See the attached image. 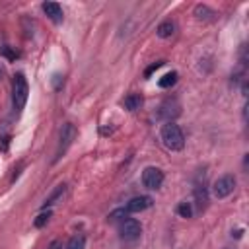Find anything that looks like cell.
I'll use <instances>...</instances> for the list:
<instances>
[{
	"instance_id": "1",
	"label": "cell",
	"mask_w": 249,
	"mask_h": 249,
	"mask_svg": "<svg viewBox=\"0 0 249 249\" xmlns=\"http://www.w3.org/2000/svg\"><path fill=\"white\" fill-rule=\"evenodd\" d=\"M160 136H161L163 146H165L167 150H171V152H179V150L185 148V134H183L181 126L175 124L173 121H169V123H165V124L161 126Z\"/></svg>"
},
{
	"instance_id": "2",
	"label": "cell",
	"mask_w": 249,
	"mask_h": 249,
	"mask_svg": "<svg viewBox=\"0 0 249 249\" xmlns=\"http://www.w3.org/2000/svg\"><path fill=\"white\" fill-rule=\"evenodd\" d=\"M27 95H29V86H27V80L21 72H18L12 80V107H14V113L19 115L21 109L25 107L27 103Z\"/></svg>"
},
{
	"instance_id": "3",
	"label": "cell",
	"mask_w": 249,
	"mask_h": 249,
	"mask_svg": "<svg viewBox=\"0 0 249 249\" xmlns=\"http://www.w3.org/2000/svg\"><path fill=\"white\" fill-rule=\"evenodd\" d=\"M74 136H76V126H74L72 123H64V124L60 126V134H58V148H56L54 161H58V160L66 154V150L70 148V144H72Z\"/></svg>"
},
{
	"instance_id": "4",
	"label": "cell",
	"mask_w": 249,
	"mask_h": 249,
	"mask_svg": "<svg viewBox=\"0 0 249 249\" xmlns=\"http://www.w3.org/2000/svg\"><path fill=\"white\" fill-rule=\"evenodd\" d=\"M235 189V177L231 173H226L222 177H218L214 183H212V195L216 198H226L233 193Z\"/></svg>"
},
{
	"instance_id": "5",
	"label": "cell",
	"mask_w": 249,
	"mask_h": 249,
	"mask_svg": "<svg viewBox=\"0 0 249 249\" xmlns=\"http://www.w3.org/2000/svg\"><path fill=\"white\" fill-rule=\"evenodd\" d=\"M119 233H121V239L123 241H136L140 237V233H142V226H140L138 220L126 216L121 222V226H119Z\"/></svg>"
},
{
	"instance_id": "6",
	"label": "cell",
	"mask_w": 249,
	"mask_h": 249,
	"mask_svg": "<svg viewBox=\"0 0 249 249\" xmlns=\"http://www.w3.org/2000/svg\"><path fill=\"white\" fill-rule=\"evenodd\" d=\"M142 183L146 189H160L163 183V171L160 167H154V165L146 167L142 171Z\"/></svg>"
},
{
	"instance_id": "7",
	"label": "cell",
	"mask_w": 249,
	"mask_h": 249,
	"mask_svg": "<svg viewBox=\"0 0 249 249\" xmlns=\"http://www.w3.org/2000/svg\"><path fill=\"white\" fill-rule=\"evenodd\" d=\"M150 206H152V196L140 195V196H134V198H130V200L126 202L124 212H126V214H128V212H142V210H146V208H150Z\"/></svg>"
},
{
	"instance_id": "8",
	"label": "cell",
	"mask_w": 249,
	"mask_h": 249,
	"mask_svg": "<svg viewBox=\"0 0 249 249\" xmlns=\"http://www.w3.org/2000/svg\"><path fill=\"white\" fill-rule=\"evenodd\" d=\"M160 109H161V111L158 113V117H160V119H165L167 123L179 115V103H177L175 99H165Z\"/></svg>"
},
{
	"instance_id": "9",
	"label": "cell",
	"mask_w": 249,
	"mask_h": 249,
	"mask_svg": "<svg viewBox=\"0 0 249 249\" xmlns=\"http://www.w3.org/2000/svg\"><path fill=\"white\" fill-rule=\"evenodd\" d=\"M43 12H45L47 18H49L51 21H54V23H60L62 18H64L62 8H60V4H56V2H45V4H43Z\"/></svg>"
},
{
	"instance_id": "10",
	"label": "cell",
	"mask_w": 249,
	"mask_h": 249,
	"mask_svg": "<svg viewBox=\"0 0 249 249\" xmlns=\"http://www.w3.org/2000/svg\"><path fill=\"white\" fill-rule=\"evenodd\" d=\"M206 202H208V193H206V185L202 181V183L195 185V204H196V210L206 208Z\"/></svg>"
},
{
	"instance_id": "11",
	"label": "cell",
	"mask_w": 249,
	"mask_h": 249,
	"mask_svg": "<svg viewBox=\"0 0 249 249\" xmlns=\"http://www.w3.org/2000/svg\"><path fill=\"white\" fill-rule=\"evenodd\" d=\"M66 195V185H58L47 198H45V202H43V208H49V206H53V204H56L62 196Z\"/></svg>"
},
{
	"instance_id": "12",
	"label": "cell",
	"mask_w": 249,
	"mask_h": 249,
	"mask_svg": "<svg viewBox=\"0 0 249 249\" xmlns=\"http://www.w3.org/2000/svg\"><path fill=\"white\" fill-rule=\"evenodd\" d=\"M156 33H158V37H161V39H167V37H171V35L175 33V23H173L171 19H165V21H161V23L158 25Z\"/></svg>"
},
{
	"instance_id": "13",
	"label": "cell",
	"mask_w": 249,
	"mask_h": 249,
	"mask_svg": "<svg viewBox=\"0 0 249 249\" xmlns=\"http://www.w3.org/2000/svg\"><path fill=\"white\" fill-rule=\"evenodd\" d=\"M123 105H124V109H128V111H136V109H140V105H142V95H140V93H130V95L124 97Z\"/></svg>"
},
{
	"instance_id": "14",
	"label": "cell",
	"mask_w": 249,
	"mask_h": 249,
	"mask_svg": "<svg viewBox=\"0 0 249 249\" xmlns=\"http://www.w3.org/2000/svg\"><path fill=\"white\" fill-rule=\"evenodd\" d=\"M84 247H86V237L80 233V235H72L64 249H84Z\"/></svg>"
},
{
	"instance_id": "15",
	"label": "cell",
	"mask_w": 249,
	"mask_h": 249,
	"mask_svg": "<svg viewBox=\"0 0 249 249\" xmlns=\"http://www.w3.org/2000/svg\"><path fill=\"white\" fill-rule=\"evenodd\" d=\"M175 82H177V72H167L165 76H161V78H160L158 86L165 89V88H171V86H173Z\"/></svg>"
},
{
	"instance_id": "16",
	"label": "cell",
	"mask_w": 249,
	"mask_h": 249,
	"mask_svg": "<svg viewBox=\"0 0 249 249\" xmlns=\"http://www.w3.org/2000/svg\"><path fill=\"white\" fill-rule=\"evenodd\" d=\"M195 16H196V19H210V18L216 16V14H214L208 6H200V4H198V6L195 8Z\"/></svg>"
},
{
	"instance_id": "17",
	"label": "cell",
	"mask_w": 249,
	"mask_h": 249,
	"mask_svg": "<svg viewBox=\"0 0 249 249\" xmlns=\"http://www.w3.org/2000/svg\"><path fill=\"white\" fill-rule=\"evenodd\" d=\"M177 214L179 216H183V218H191L193 216V204L191 202H181L179 206H177Z\"/></svg>"
},
{
	"instance_id": "18",
	"label": "cell",
	"mask_w": 249,
	"mask_h": 249,
	"mask_svg": "<svg viewBox=\"0 0 249 249\" xmlns=\"http://www.w3.org/2000/svg\"><path fill=\"white\" fill-rule=\"evenodd\" d=\"M49 218H51V210H47V212H41L37 218H35V228H43L47 222H49Z\"/></svg>"
},
{
	"instance_id": "19",
	"label": "cell",
	"mask_w": 249,
	"mask_h": 249,
	"mask_svg": "<svg viewBox=\"0 0 249 249\" xmlns=\"http://www.w3.org/2000/svg\"><path fill=\"white\" fill-rule=\"evenodd\" d=\"M161 64H163V62H161V60H160V62H156V64H152V66H150V68H148V70H146V72H144V74H146V78H148V76H150V74H152V72H154V70H158V68H160V66H161Z\"/></svg>"
},
{
	"instance_id": "20",
	"label": "cell",
	"mask_w": 249,
	"mask_h": 249,
	"mask_svg": "<svg viewBox=\"0 0 249 249\" xmlns=\"http://www.w3.org/2000/svg\"><path fill=\"white\" fill-rule=\"evenodd\" d=\"M8 142H10V136H2V138H0V148H2L4 152L8 150Z\"/></svg>"
},
{
	"instance_id": "21",
	"label": "cell",
	"mask_w": 249,
	"mask_h": 249,
	"mask_svg": "<svg viewBox=\"0 0 249 249\" xmlns=\"http://www.w3.org/2000/svg\"><path fill=\"white\" fill-rule=\"evenodd\" d=\"M49 249H62V241H60V239H54V241H51Z\"/></svg>"
},
{
	"instance_id": "22",
	"label": "cell",
	"mask_w": 249,
	"mask_h": 249,
	"mask_svg": "<svg viewBox=\"0 0 249 249\" xmlns=\"http://www.w3.org/2000/svg\"><path fill=\"white\" fill-rule=\"evenodd\" d=\"M53 84H54V88H60V76H54L53 78Z\"/></svg>"
},
{
	"instance_id": "23",
	"label": "cell",
	"mask_w": 249,
	"mask_h": 249,
	"mask_svg": "<svg viewBox=\"0 0 249 249\" xmlns=\"http://www.w3.org/2000/svg\"><path fill=\"white\" fill-rule=\"evenodd\" d=\"M226 249H231V247H226Z\"/></svg>"
}]
</instances>
